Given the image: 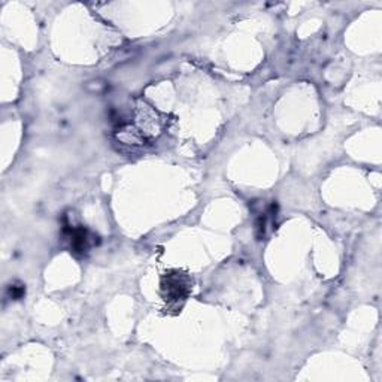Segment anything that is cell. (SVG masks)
Wrapping results in <instances>:
<instances>
[{"label":"cell","instance_id":"cell-1","mask_svg":"<svg viewBox=\"0 0 382 382\" xmlns=\"http://www.w3.org/2000/svg\"><path fill=\"white\" fill-rule=\"evenodd\" d=\"M191 292V280L180 271H169L161 276V296L169 306L181 308Z\"/></svg>","mask_w":382,"mask_h":382},{"label":"cell","instance_id":"cell-2","mask_svg":"<svg viewBox=\"0 0 382 382\" xmlns=\"http://www.w3.org/2000/svg\"><path fill=\"white\" fill-rule=\"evenodd\" d=\"M65 233H67L70 239V250L77 255H84L93 244H96V237L93 236L86 227H70L67 225L65 229Z\"/></svg>","mask_w":382,"mask_h":382},{"label":"cell","instance_id":"cell-3","mask_svg":"<svg viewBox=\"0 0 382 382\" xmlns=\"http://www.w3.org/2000/svg\"><path fill=\"white\" fill-rule=\"evenodd\" d=\"M9 293H11L13 299H22L26 293L24 285H11L9 287Z\"/></svg>","mask_w":382,"mask_h":382}]
</instances>
